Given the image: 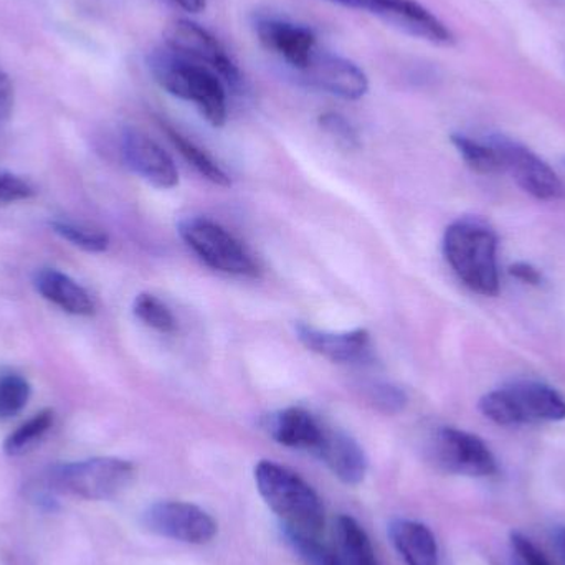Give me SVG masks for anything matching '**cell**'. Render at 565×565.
Listing matches in <instances>:
<instances>
[{"label": "cell", "instance_id": "4fadbf2b", "mask_svg": "<svg viewBox=\"0 0 565 565\" xmlns=\"http://www.w3.org/2000/svg\"><path fill=\"white\" fill-rule=\"evenodd\" d=\"M254 30L258 42L285 62L292 72L305 68L306 63L315 55L318 39L309 26L277 15H257Z\"/></svg>", "mask_w": 565, "mask_h": 565}, {"label": "cell", "instance_id": "9c48e42d", "mask_svg": "<svg viewBox=\"0 0 565 565\" xmlns=\"http://www.w3.org/2000/svg\"><path fill=\"white\" fill-rule=\"evenodd\" d=\"M428 450L435 465L448 473L471 478H487L498 473L493 451L480 437L460 428L441 427L435 431Z\"/></svg>", "mask_w": 565, "mask_h": 565}, {"label": "cell", "instance_id": "8fae6325", "mask_svg": "<svg viewBox=\"0 0 565 565\" xmlns=\"http://www.w3.org/2000/svg\"><path fill=\"white\" fill-rule=\"evenodd\" d=\"M493 141L500 152L503 172H510L524 192L537 201H564L563 181L540 156L534 154L526 146L503 136H494Z\"/></svg>", "mask_w": 565, "mask_h": 565}, {"label": "cell", "instance_id": "44dd1931", "mask_svg": "<svg viewBox=\"0 0 565 565\" xmlns=\"http://www.w3.org/2000/svg\"><path fill=\"white\" fill-rule=\"evenodd\" d=\"M451 142L463 161L478 174L493 175L503 172L500 152L493 138L473 139L470 136L454 135Z\"/></svg>", "mask_w": 565, "mask_h": 565}, {"label": "cell", "instance_id": "cb8c5ba5", "mask_svg": "<svg viewBox=\"0 0 565 565\" xmlns=\"http://www.w3.org/2000/svg\"><path fill=\"white\" fill-rule=\"evenodd\" d=\"M52 228L63 241L70 242L73 247L82 248L88 254H103L108 250L109 235L102 228L82 224V222L63 221V218L53 221Z\"/></svg>", "mask_w": 565, "mask_h": 565}, {"label": "cell", "instance_id": "d4e9b609", "mask_svg": "<svg viewBox=\"0 0 565 565\" xmlns=\"http://www.w3.org/2000/svg\"><path fill=\"white\" fill-rule=\"evenodd\" d=\"M132 312L142 324L161 332V334H172L178 329V321L169 306L151 292H139L136 296L135 302H132Z\"/></svg>", "mask_w": 565, "mask_h": 565}, {"label": "cell", "instance_id": "ba28073f", "mask_svg": "<svg viewBox=\"0 0 565 565\" xmlns=\"http://www.w3.org/2000/svg\"><path fill=\"white\" fill-rule=\"evenodd\" d=\"M348 9L361 10L391 26L435 45H451V30L417 0H328Z\"/></svg>", "mask_w": 565, "mask_h": 565}, {"label": "cell", "instance_id": "1f68e13d", "mask_svg": "<svg viewBox=\"0 0 565 565\" xmlns=\"http://www.w3.org/2000/svg\"><path fill=\"white\" fill-rule=\"evenodd\" d=\"M15 105V92L9 75L0 68V122L7 121L12 116Z\"/></svg>", "mask_w": 565, "mask_h": 565}, {"label": "cell", "instance_id": "277c9868", "mask_svg": "<svg viewBox=\"0 0 565 565\" xmlns=\"http://www.w3.org/2000/svg\"><path fill=\"white\" fill-rule=\"evenodd\" d=\"M480 411L501 427L561 422L565 418V397L543 382L520 381L484 395Z\"/></svg>", "mask_w": 565, "mask_h": 565}, {"label": "cell", "instance_id": "d6a6232c", "mask_svg": "<svg viewBox=\"0 0 565 565\" xmlns=\"http://www.w3.org/2000/svg\"><path fill=\"white\" fill-rule=\"evenodd\" d=\"M511 277L516 278V280L526 282V285L537 286L543 281V275L537 270L533 265L524 264V262H520V264H514L513 267L510 268Z\"/></svg>", "mask_w": 565, "mask_h": 565}, {"label": "cell", "instance_id": "d6986e66", "mask_svg": "<svg viewBox=\"0 0 565 565\" xmlns=\"http://www.w3.org/2000/svg\"><path fill=\"white\" fill-rule=\"evenodd\" d=\"M395 550L407 565H440L438 544L425 524L411 520L392 521L388 527Z\"/></svg>", "mask_w": 565, "mask_h": 565}, {"label": "cell", "instance_id": "ffe728a7", "mask_svg": "<svg viewBox=\"0 0 565 565\" xmlns=\"http://www.w3.org/2000/svg\"><path fill=\"white\" fill-rule=\"evenodd\" d=\"M334 541V553L341 565H381L367 533L354 518H338Z\"/></svg>", "mask_w": 565, "mask_h": 565}, {"label": "cell", "instance_id": "5bb4252c", "mask_svg": "<svg viewBox=\"0 0 565 565\" xmlns=\"http://www.w3.org/2000/svg\"><path fill=\"white\" fill-rule=\"evenodd\" d=\"M121 154L126 166L148 184L158 189H172L179 184V172L171 156L139 129L122 131Z\"/></svg>", "mask_w": 565, "mask_h": 565}, {"label": "cell", "instance_id": "836d02e7", "mask_svg": "<svg viewBox=\"0 0 565 565\" xmlns=\"http://www.w3.org/2000/svg\"><path fill=\"white\" fill-rule=\"evenodd\" d=\"M175 6L181 7L182 10L189 13H199L205 10L207 0H171Z\"/></svg>", "mask_w": 565, "mask_h": 565}, {"label": "cell", "instance_id": "3957f363", "mask_svg": "<svg viewBox=\"0 0 565 565\" xmlns=\"http://www.w3.org/2000/svg\"><path fill=\"white\" fill-rule=\"evenodd\" d=\"M255 481L265 503L280 518L282 527L319 537L324 530V507L301 477L264 460L255 467Z\"/></svg>", "mask_w": 565, "mask_h": 565}, {"label": "cell", "instance_id": "7c38bea8", "mask_svg": "<svg viewBox=\"0 0 565 565\" xmlns=\"http://www.w3.org/2000/svg\"><path fill=\"white\" fill-rule=\"evenodd\" d=\"M145 526L158 536L195 546L211 543L217 534L214 518L202 508L184 501L152 504L145 513Z\"/></svg>", "mask_w": 565, "mask_h": 565}, {"label": "cell", "instance_id": "f546056e", "mask_svg": "<svg viewBox=\"0 0 565 565\" xmlns=\"http://www.w3.org/2000/svg\"><path fill=\"white\" fill-rule=\"evenodd\" d=\"M35 195V188L22 175L0 172V205L29 201Z\"/></svg>", "mask_w": 565, "mask_h": 565}, {"label": "cell", "instance_id": "e575fe53", "mask_svg": "<svg viewBox=\"0 0 565 565\" xmlns=\"http://www.w3.org/2000/svg\"><path fill=\"white\" fill-rule=\"evenodd\" d=\"M559 547H561V554H563L564 563H565V530L561 531V533H559Z\"/></svg>", "mask_w": 565, "mask_h": 565}, {"label": "cell", "instance_id": "ac0fdd59", "mask_svg": "<svg viewBox=\"0 0 565 565\" xmlns=\"http://www.w3.org/2000/svg\"><path fill=\"white\" fill-rule=\"evenodd\" d=\"M33 282L43 299L58 306L68 315L92 316L95 312V302L89 292L56 268H42L36 271Z\"/></svg>", "mask_w": 565, "mask_h": 565}, {"label": "cell", "instance_id": "484cf974", "mask_svg": "<svg viewBox=\"0 0 565 565\" xmlns=\"http://www.w3.org/2000/svg\"><path fill=\"white\" fill-rule=\"evenodd\" d=\"M282 536H285L286 543L289 544L292 553L305 565H341L334 550H329L324 544H321L319 537L298 533V531L288 530V527H282Z\"/></svg>", "mask_w": 565, "mask_h": 565}, {"label": "cell", "instance_id": "9a60e30c", "mask_svg": "<svg viewBox=\"0 0 565 565\" xmlns=\"http://www.w3.org/2000/svg\"><path fill=\"white\" fill-rule=\"evenodd\" d=\"M295 329L296 335L306 349L331 362L351 364L369 358L371 334L365 329L331 332L321 331L305 322H299Z\"/></svg>", "mask_w": 565, "mask_h": 565}, {"label": "cell", "instance_id": "7a4b0ae2", "mask_svg": "<svg viewBox=\"0 0 565 565\" xmlns=\"http://www.w3.org/2000/svg\"><path fill=\"white\" fill-rule=\"evenodd\" d=\"M444 254L451 270L471 291L483 296L500 292L498 237L478 218H461L445 232Z\"/></svg>", "mask_w": 565, "mask_h": 565}, {"label": "cell", "instance_id": "2e32d148", "mask_svg": "<svg viewBox=\"0 0 565 565\" xmlns=\"http://www.w3.org/2000/svg\"><path fill=\"white\" fill-rule=\"evenodd\" d=\"M315 454L342 483L355 487L364 481L367 473V457L351 435L324 427V434Z\"/></svg>", "mask_w": 565, "mask_h": 565}, {"label": "cell", "instance_id": "8992f818", "mask_svg": "<svg viewBox=\"0 0 565 565\" xmlns=\"http://www.w3.org/2000/svg\"><path fill=\"white\" fill-rule=\"evenodd\" d=\"M179 235L189 248L214 270L235 277H257V262L241 241L217 222L188 217L179 222Z\"/></svg>", "mask_w": 565, "mask_h": 565}, {"label": "cell", "instance_id": "5b68a950", "mask_svg": "<svg viewBox=\"0 0 565 565\" xmlns=\"http://www.w3.org/2000/svg\"><path fill=\"white\" fill-rule=\"evenodd\" d=\"M131 461L115 457L89 458L53 468L50 487L62 494L88 501L113 500L135 480Z\"/></svg>", "mask_w": 565, "mask_h": 565}, {"label": "cell", "instance_id": "30bf717a", "mask_svg": "<svg viewBox=\"0 0 565 565\" xmlns=\"http://www.w3.org/2000/svg\"><path fill=\"white\" fill-rule=\"evenodd\" d=\"M292 75L308 88L349 102L361 99L369 92L367 75L358 63L324 50H316L305 68Z\"/></svg>", "mask_w": 565, "mask_h": 565}, {"label": "cell", "instance_id": "6da1fadb", "mask_svg": "<svg viewBox=\"0 0 565 565\" xmlns=\"http://www.w3.org/2000/svg\"><path fill=\"white\" fill-rule=\"evenodd\" d=\"M148 68L169 95L192 103L214 128L227 121V86L217 73L164 46L149 53Z\"/></svg>", "mask_w": 565, "mask_h": 565}, {"label": "cell", "instance_id": "e0dca14e", "mask_svg": "<svg viewBox=\"0 0 565 565\" xmlns=\"http://www.w3.org/2000/svg\"><path fill=\"white\" fill-rule=\"evenodd\" d=\"M270 437L280 445L315 454L324 434V425L302 407H288L271 414L265 424Z\"/></svg>", "mask_w": 565, "mask_h": 565}, {"label": "cell", "instance_id": "4dcf8cb0", "mask_svg": "<svg viewBox=\"0 0 565 565\" xmlns=\"http://www.w3.org/2000/svg\"><path fill=\"white\" fill-rule=\"evenodd\" d=\"M511 546L520 559V565H553L524 534L511 533Z\"/></svg>", "mask_w": 565, "mask_h": 565}, {"label": "cell", "instance_id": "7402d4cb", "mask_svg": "<svg viewBox=\"0 0 565 565\" xmlns=\"http://www.w3.org/2000/svg\"><path fill=\"white\" fill-rule=\"evenodd\" d=\"M161 126L166 135H168V138L171 139L172 145L184 156L185 161L194 166L207 181H211L212 184L221 185V188H228V185L232 184L227 172H225L204 149L199 148L198 145H194L191 139L185 138L184 135H181V132L172 128V126L166 125V122H162Z\"/></svg>", "mask_w": 565, "mask_h": 565}, {"label": "cell", "instance_id": "4316f807", "mask_svg": "<svg viewBox=\"0 0 565 565\" xmlns=\"http://www.w3.org/2000/svg\"><path fill=\"white\" fill-rule=\"evenodd\" d=\"M32 387L23 375L9 372L0 375V420L17 417L29 404Z\"/></svg>", "mask_w": 565, "mask_h": 565}, {"label": "cell", "instance_id": "f1b7e54d", "mask_svg": "<svg viewBox=\"0 0 565 565\" xmlns=\"http://www.w3.org/2000/svg\"><path fill=\"white\" fill-rule=\"evenodd\" d=\"M367 398L375 408L384 414H398L407 407V394L401 387L387 382H375L369 385Z\"/></svg>", "mask_w": 565, "mask_h": 565}, {"label": "cell", "instance_id": "603a6c76", "mask_svg": "<svg viewBox=\"0 0 565 565\" xmlns=\"http://www.w3.org/2000/svg\"><path fill=\"white\" fill-rule=\"evenodd\" d=\"M53 420H55V415H53L52 411L45 408V411L39 412L29 420L23 422L3 441L6 455H9V457H22L26 451L32 450L45 437L46 431L52 428Z\"/></svg>", "mask_w": 565, "mask_h": 565}, {"label": "cell", "instance_id": "83f0119b", "mask_svg": "<svg viewBox=\"0 0 565 565\" xmlns=\"http://www.w3.org/2000/svg\"><path fill=\"white\" fill-rule=\"evenodd\" d=\"M319 126L322 131L345 151H355L361 148V138H359L358 129L352 126L344 116L339 113L328 111L318 118Z\"/></svg>", "mask_w": 565, "mask_h": 565}, {"label": "cell", "instance_id": "52a82bcc", "mask_svg": "<svg viewBox=\"0 0 565 565\" xmlns=\"http://www.w3.org/2000/svg\"><path fill=\"white\" fill-rule=\"evenodd\" d=\"M166 46L178 52L179 55L207 66L221 76L228 88L241 92L245 79L231 53L224 43L209 32L205 26L189 19H178L169 23L164 32Z\"/></svg>", "mask_w": 565, "mask_h": 565}]
</instances>
